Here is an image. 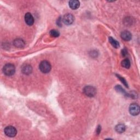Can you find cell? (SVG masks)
<instances>
[{"instance_id": "obj_1", "label": "cell", "mask_w": 140, "mask_h": 140, "mask_svg": "<svg viewBox=\"0 0 140 140\" xmlns=\"http://www.w3.org/2000/svg\"><path fill=\"white\" fill-rule=\"evenodd\" d=\"M3 72L5 75L11 76L14 74L15 72V66L11 64H7L3 68Z\"/></svg>"}, {"instance_id": "obj_2", "label": "cell", "mask_w": 140, "mask_h": 140, "mask_svg": "<svg viewBox=\"0 0 140 140\" xmlns=\"http://www.w3.org/2000/svg\"><path fill=\"white\" fill-rule=\"evenodd\" d=\"M39 68L41 71L44 74H47L51 70L50 64L47 61H42L39 64Z\"/></svg>"}, {"instance_id": "obj_3", "label": "cell", "mask_w": 140, "mask_h": 140, "mask_svg": "<svg viewBox=\"0 0 140 140\" xmlns=\"http://www.w3.org/2000/svg\"><path fill=\"white\" fill-rule=\"evenodd\" d=\"M4 134L9 137H13L16 136L17 131L16 129L12 126H8L4 129Z\"/></svg>"}, {"instance_id": "obj_4", "label": "cell", "mask_w": 140, "mask_h": 140, "mask_svg": "<svg viewBox=\"0 0 140 140\" xmlns=\"http://www.w3.org/2000/svg\"><path fill=\"white\" fill-rule=\"evenodd\" d=\"M83 92L85 95L89 97L94 96L96 93V90L92 86H86L83 89Z\"/></svg>"}, {"instance_id": "obj_5", "label": "cell", "mask_w": 140, "mask_h": 140, "mask_svg": "<svg viewBox=\"0 0 140 140\" xmlns=\"http://www.w3.org/2000/svg\"><path fill=\"white\" fill-rule=\"evenodd\" d=\"M129 112L132 116H137L139 113V107L136 103H132L129 107Z\"/></svg>"}, {"instance_id": "obj_6", "label": "cell", "mask_w": 140, "mask_h": 140, "mask_svg": "<svg viewBox=\"0 0 140 140\" xmlns=\"http://www.w3.org/2000/svg\"><path fill=\"white\" fill-rule=\"evenodd\" d=\"M74 17L73 15L71 14H67L64 15V17L63 19V22L64 24L67 25H71L74 22Z\"/></svg>"}, {"instance_id": "obj_7", "label": "cell", "mask_w": 140, "mask_h": 140, "mask_svg": "<svg viewBox=\"0 0 140 140\" xmlns=\"http://www.w3.org/2000/svg\"><path fill=\"white\" fill-rule=\"evenodd\" d=\"M25 21L28 25H32L34 23V18L32 15L30 13H27L25 15Z\"/></svg>"}, {"instance_id": "obj_8", "label": "cell", "mask_w": 140, "mask_h": 140, "mask_svg": "<svg viewBox=\"0 0 140 140\" xmlns=\"http://www.w3.org/2000/svg\"><path fill=\"white\" fill-rule=\"evenodd\" d=\"M121 37L124 41H129L131 40L132 38V35L128 31H124L122 32L121 34Z\"/></svg>"}, {"instance_id": "obj_9", "label": "cell", "mask_w": 140, "mask_h": 140, "mask_svg": "<svg viewBox=\"0 0 140 140\" xmlns=\"http://www.w3.org/2000/svg\"><path fill=\"white\" fill-rule=\"evenodd\" d=\"M22 70L23 74L28 75L32 72V68L30 65H25L23 66Z\"/></svg>"}, {"instance_id": "obj_10", "label": "cell", "mask_w": 140, "mask_h": 140, "mask_svg": "<svg viewBox=\"0 0 140 140\" xmlns=\"http://www.w3.org/2000/svg\"><path fill=\"white\" fill-rule=\"evenodd\" d=\"M80 2L77 0H72L69 2V6L72 9H77L79 7Z\"/></svg>"}, {"instance_id": "obj_11", "label": "cell", "mask_w": 140, "mask_h": 140, "mask_svg": "<svg viewBox=\"0 0 140 140\" xmlns=\"http://www.w3.org/2000/svg\"><path fill=\"white\" fill-rule=\"evenodd\" d=\"M14 45L18 48H23L25 45V42L22 39H15L13 42Z\"/></svg>"}, {"instance_id": "obj_12", "label": "cell", "mask_w": 140, "mask_h": 140, "mask_svg": "<svg viewBox=\"0 0 140 140\" xmlns=\"http://www.w3.org/2000/svg\"><path fill=\"white\" fill-rule=\"evenodd\" d=\"M126 127L123 124H119L116 126V131L119 134H122L125 131Z\"/></svg>"}, {"instance_id": "obj_13", "label": "cell", "mask_w": 140, "mask_h": 140, "mask_svg": "<svg viewBox=\"0 0 140 140\" xmlns=\"http://www.w3.org/2000/svg\"><path fill=\"white\" fill-rule=\"evenodd\" d=\"M109 42L111 43L112 45L115 48H118L119 46H120V45H119V43L118 41H117L116 39L111 37H109Z\"/></svg>"}, {"instance_id": "obj_14", "label": "cell", "mask_w": 140, "mask_h": 140, "mask_svg": "<svg viewBox=\"0 0 140 140\" xmlns=\"http://www.w3.org/2000/svg\"><path fill=\"white\" fill-rule=\"evenodd\" d=\"M122 65L126 69H129L130 67V61L128 59H125L122 61Z\"/></svg>"}, {"instance_id": "obj_15", "label": "cell", "mask_w": 140, "mask_h": 140, "mask_svg": "<svg viewBox=\"0 0 140 140\" xmlns=\"http://www.w3.org/2000/svg\"><path fill=\"white\" fill-rule=\"evenodd\" d=\"M115 88H116V90L117 91L121 92L122 94H123L124 95H126V96H129V95L128 94V93L123 89L121 85H117V86H116Z\"/></svg>"}, {"instance_id": "obj_16", "label": "cell", "mask_w": 140, "mask_h": 140, "mask_svg": "<svg viewBox=\"0 0 140 140\" xmlns=\"http://www.w3.org/2000/svg\"><path fill=\"white\" fill-rule=\"evenodd\" d=\"M50 35L51 37H58L60 35V33L55 30H52L50 31Z\"/></svg>"}, {"instance_id": "obj_17", "label": "cell", "mask_w": 140, "mask_h": 140, "mask_svg": "<svg viewBox=\"0 0 140 140\" xmlns=\"http://www.w3.org/2000/svg\"><path fill=\"white\" fill-rule=\"evenodd\" d=\"M117 76L118 77V78L120 79V81L123 83L124 84V85H125V86L126 87H128V84H127V82H126V81L125 80V79L124 78L122 77L121 76H119V75H117Z\"/></svg>"}, {"instance_id": "obj_18", "label": "cell", "mask_w": 140, "mask_h": 140, "mask_svg": "<svg viewBox=\"0 0 140 140\" xmlns=\"http://www.w3.org/2000/svg\"><path fill=\"white\" fill-rule=\"evenodd\" d=\"M122 54L123 56H125L128 54V51L126 50V49H124L122 50Z\"/></svg>"}, {"instance_id": "obj_19", "label": "cell", "mask_w": 140, "mask_h": 140, "mask_svg": "<svg viewBox=\"0 0 140 140\" xmlns=\"http://www.w3.org/2000/svg\"><path fill=\"white\" fill-rule=\"evenodd\" d=\"M101 130V126H98V128H97V130H96V133H97V135H98V134H99L100 133Z\"/></svg>"}, {"instance_id": "obj_20", "label": "cell", "mask_w": 140, "mask_h": 140, "mask_svg": "<svg viewBox=\"0 0 140 140\" xmlns=\"http://www.w3.org/2000/svg\"><path fill=\"white\" fill-rule=\"evenodd\" d=\"M61 18H60L58 20H57L56 24H58L59 26H61L62 25V24H61Z\"/></svg>"}]
</instances>
